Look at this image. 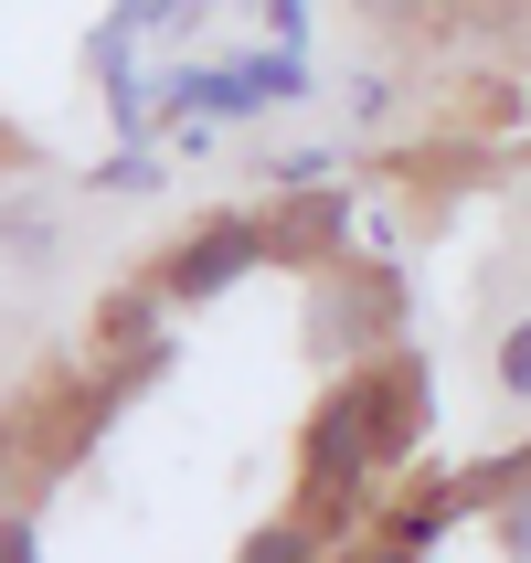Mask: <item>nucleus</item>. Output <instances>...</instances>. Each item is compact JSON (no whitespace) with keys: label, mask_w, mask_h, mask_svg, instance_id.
I'll return each mask as SVG.
<instances>
[{"label":"nucleus","mask_w":531,"mask_h":563,"mask_svg":"<svg viewBox=\"0 0 531 563\" xmlns=\"http://www.w3.org/2000/svg\"><path fill=\"white\" fill-rule=\"evenodd\" d=\"M159 309H170V287H118V298L96 309L107 351H159Z\"/></svg>","instance_id":"obj_3"},{"label":"nucleus","mask_w":531,"mask_h":563,"mask_svg":"<svg viewBox=\"0 0 531 563\" xmlns=\"http://www.w3.org/2000/svg\"><path fill=\"white\" fill-rule=\"evenodd\" d=\"M96 191H159V159H150V150H118V159H96Z\"/></svg>","instance_id":"obj_8"},{"label":"nucleus","mask_w":531,"mask_h":563,"mask_svg":"<svg viewBox=\"0 0 531 563\" xmlns=\"http://www.w3.org/2000/svg\"><path fill=\"white\" fill-rule=\"evenodd\" d=\"M500 394H510V405H531V319H510V330H500Z\"/></svg>","instance_id":"obj_7"},{"label":"nucleus","mask_w":531,"mask_h":563,"mask_svg":"<svg viewBox=\"0 0 531 563\" xmlns=\"http://www.w3.org/2000/svg\"><path fill=\"white\" fill-rule=\"evenodd\" d=\"M362 563H414V542H394V553H362Z\"/></svg>","instance_id":"obj_12"},{"label":"nucleus","mask_w":531,"mask_h":563,"mask_svg":"<svg viewBox=\"0 0 531 563\" xmlns=\"http://www.w3.org/2000/svg\"><path fill=\"white\" fill-rule=\"evenodd\" d=\"M341 234H351V213H341V202H309V213H287V234H266V245L309 266V255H330V245H341Z\"/></svg>","instance_id":"obj_5"},{"label":"nucleus","mask_w":531,"mask_h":563,"mask_svg":"<svg viewBox=\"0 0 531 563\" xmlns=\"http://www.w3.org/2000/svg\"><path fill=\"white\" fill-rule=\"evenodd\" d=\"M0 255H22V266H54L64 255V223L43 202H0Z\"/></svg>","instance_id":"obj_4"},{"label":"nucleus","mask_w":531,"mask_h":563,"mask_svg":"<svg viewBox=\"0 0 531 563\" xmlns=\"http://www.w3.org/2000/svg\"><path fill=\"white\" fill-rule=\"evenodd\" d=\"M500 542H510V553H531V500H521V510L500 521Z\"/></svg>","instance_id":"obj_11"},{"label":"nucleus","mask_w":531,"mask_h":563,"mask_svg":"<svg viewBox=\"0 0 531 563\" xmlns=\"http://www.w3.org/2000/svg\"><path fill=\"white\" fill-rule=\"evenodd\" d=\"M266 223H245V213H213L202 234H181L170 245V266H159V287H170V309H202V298H223V287H245L255 266H266Z\"/></svg>","instance_id":"obj_2"},{"label":"nucleus","mask_w":531,"mask_h":563,"mask_svg":"<svg viewBox=\"0 0 531 563\" xmlns=\"http://www.w3.org/2000/svg\"><path fill=\"white\" fill-rule=\"evenodd\" d=\"M373 468H394V446H383V415H373V373L341 383L330 405L309 415V446H298V489H309V521H351Z\"/></svg>","instance_id":"obj_1"},{"label":"nucleus","mask_w":531,"mask_h":563,"mask_svg":"<svg viewBox=\"0 0 531 563\" xmlns=\"http://www.w3.org/2000/svg\"><path fill=\"white\" fill-rule=\"evenodd\" d=\"M0 563H43V532H32V510H0Z\"/></svg>","instance_id":"obj_9"},{"label":"nucleus","mask_w":531,"mask_h":563,"mask_svg":"<svg viewBox=\"0 0 531 563\" xmlns=\"http://www.w3.org/2000/svg\"><path fill=\"white\" fill-rule=\"evenodd\" d=\"M234 563H319V521H266Z\"/></svg>","instance_id":"obj_6"},{"label":"nucleus","mask_w":531,"mask_h":563,"mask_svg":"<svg viewBox=\"0 0 531 563\" xmlns=\"http://www.w3.org/2000/svg\"><path fill=\"white\" fill-rule=\"evenodd\" d=\"M330 181V150H298V159H277V191H319Z\"/></svg>","instance_id":"obj_10"}]
</instances>
